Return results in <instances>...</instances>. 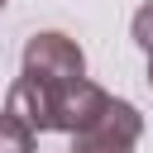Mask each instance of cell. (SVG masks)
Returning <instances> with one entry per match:
<instances>
[{"label": "cell", "mask_w": 153, "mask_h": 153, "mask_svg": "<svg viewBox=\"0 0 153 153\" xmlns=\"http://www.w3.org/2000/svg\"><path fill=\"white\" fill-rule=\"evenodd\" d=\"M148 86H153V57H148Z\"/></svg>", "instance_id": "8992f818"}, {"label": "cell", "mask_w": 153, "mask_h": 153, "mask_svg": "<svg viewBox=\"0 0 153 153\" xmlns=\"http://www.w3.org/2000/svg\"><path fill=\"white\" fill-rule=\"evenodd\" d=\"M5 5H10V0H0V10H5Z\"/></svg>", "instance_id": "52a82bcc"}, {"label": "cell", "mask_w": 153, "mask_h": 153, "mask_svg": "<svg viewBox=\"0 0 153 153\" xmlns=\"http://www.w3.org/2000/svg\"><path fill=\"white\" fill-rule=\"evenodd\" d=\"M105 105H110V91H100L91 76H86V81H62V86L14 76L10 100H5V110H10V115H19L33 134H48V129L81 134V129H86Z\"/></svg>", "instance_id": "6da1fadb"}, {"label": "cell", "mask_w": 153, "mask_h": 153, "mask_svg": "<svg viewBox=\"0 0 153 153\" xmlns=\"http://www.w3.org/2000/svg\"><path fill=\"white\" fill-rule=\"evenodd\" d=\"M129 33H134V43L153 57V0H143L139 10H134V24H129Z\"/></svg>", "instance_id": "5b68a950"}, {"label": "cell", "mask_w": 153, "mask_h": 153, "mask_svg": "<svg viewBox=\"0 0 153 153\" xmlns=\"http://www.w3.org/2000/svg\"><path fill=\"white\" fill-rule=\"evenodd\" d=\"M19 76L29 81H48V86H62V81H86V53L76 48V38L57 33V29H43L24 43V67Z\"/></svg>", "instance_id": "7a4b0ae2"}, {"label": "cell", "mask_w": 153, "mask_h": 153, "mask_svg": "<svg viewBox=\"0 0 153 153\" xmlns=\"http://www.w3.org/2000/svg\"><path fill=\"white\" fill-rule=\"evenodd\" d=\"M0 153H33V129L10 110H0Z\"/></svg>", "instance_id": "277c9868"}, {"label": "cell", "mask_w": 153, "mask_h": 153, "mask_svg": "<svg viewBox=\"0 0 153 153\" xmlns=\"http://www.w3.org/2000/svg\"><path fill=\"white\" fill-rule=\"evenodd\" d=\"M139 134H143V115L129 105V100H115L81 129L72 134V153H134L139 148Z\"/></svg>", "instance_id": "3957f363"}]
</instances>
